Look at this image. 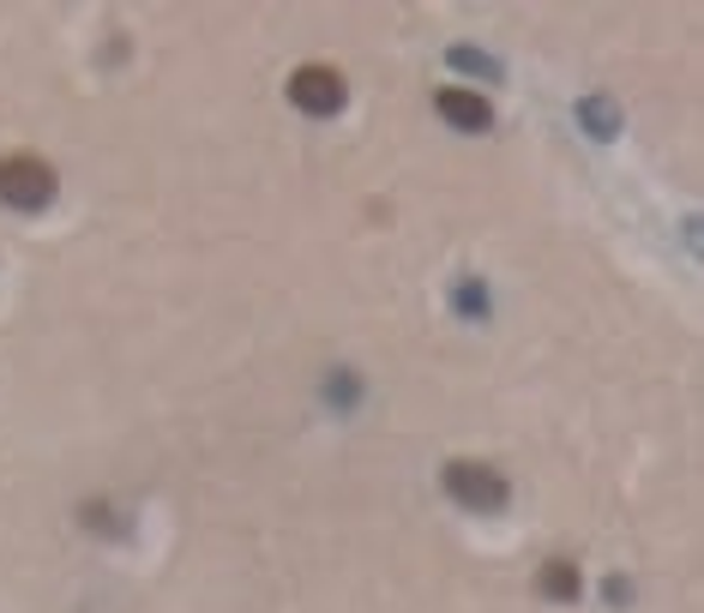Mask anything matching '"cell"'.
Here are the masks:
<instances>
[{"label":"cell","mask_w":704,"mask_h":613,"mask_svg":"<svg viewBox=\"0 0 704 613\" xmlns=\"http://www.w3.org/2000/svg\"><path fill=\"white\" fill-rule=\"evenodd\" d=\"M440 487L452 506L476 511V518H494V511L512 506V482L494 470V463H476V457H452L440 470Z\"/></svg>","instance_id":"1"},{"label":"cell","mask_w":704,"mask_h":613,"mask_svg":"<svg viewBox=\"0 0 704 613\" xmlns=\"http://www.w3.org/2000/svg\"><path fill=\"white\" fill-rule=\"evenodd\" d=\"M54 169L42 157H30V151H18V157H0V205L13 210H49L54 205Z\"/></svg>","instance_id":"2"},{"label":"cell","mask_w":704,"mask_h":613,"mask_svg":"<svg viewBox=\"0 0 704 613\" xmlns=\"http://www.w3.org/2000/svg\"><path fill=\"white\" fill-rule=\"evenodd\" d=\"M289 103H296L301 115L326 120L350 103V85H343L338 66H296V73H289Z\"/></svg>","instance_id":"3"},{"label":"cell","mask_w":704,"mask_h":613,"mask_svg":"<svg viewBox=\"0 0 704 613\" xmlns=\"http://www.w3.org/2000/svg\"><path fill=\"white\" fill-rule=\"evenodd\" d=\"M433 108H440L445 127L457 132H488L494 127V108H488L482 91H464V85H445V91H433Z\"/></svg>","instance_id":"4"},{"label":"cell","mask_w":704,"mask_h":613,"mask_svg":"<svg viewBox=\"0 0 704 613\" xmlns=\"http://www.w3.org/2000/svg\"><path fill=\"white\" fill-rule=\"evenodd\" d=\"M578 127L590 132L596 144H608V139H620V103H614L608 91H590V97H578Z\"/></svg>","instance_id":"5"},{"label":"cell","mask_w":704,"mask_h":613,"mask_svg":"<svg viewBox=\"0 0 704 613\" xmlns=\"http://www.w3.org/2000/svg\"><path fill=\"white\" fill-rule=\"evenodd\" d=\"M536 589H542L548 601H578V596H584V577H578L573 560H548L542 577H536Z\"/></svg>","instance_id":"6"},{"label":"cell","mask_w":704,"mask_h":613,"mask_svg":"<svg viewBox=\"0 0 704 613\" xmlns=\"http://www.w3.org/2000/svg\"><path fill=\"white\" fill-rule=\"evenodd\" d=\"M445 61H452L457 73H476V79H488V85H500V79H506V66H500L494 54L469 49V42H452V49H445Z\"/></svg>","instance_id":"7"},{"label":"cell","mask_w":704,"mask_h":613,"mask_svg":"<svg viewBox=\"0 0 704 613\" xmlns=\"http://www.w3.org/2000/svg\"><path fill=\"white\" fill-rule=\"evenodd\" d=\"M452 314H457V319H488V289H482V277H457Z\"/></svg>","instance_id":"8"},{"label":"cell","mask_w":704,"mask_h":613,"mask_svg":"<svg viewBox=\"0 0 704 613\" xmlns=\"http://www.w3.org/2000/svg\"><path fill=\"white\" fill-rule=\"evenodd\" d=\"M602 601H608V608H626V601H632V584H626V577H608V584H602Z\"/></svg>","instance_id":"9"}]
</instances>
